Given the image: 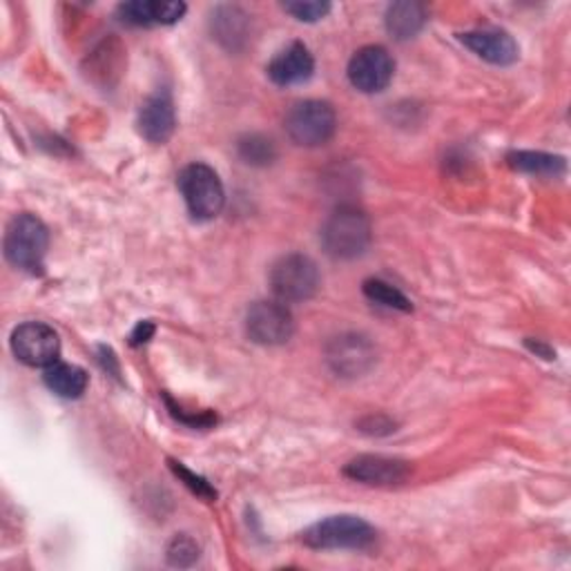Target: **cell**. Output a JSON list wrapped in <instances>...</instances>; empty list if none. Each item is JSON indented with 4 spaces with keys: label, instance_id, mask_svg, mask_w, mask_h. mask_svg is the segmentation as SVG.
Here are the masks:
<instances>
[{
    "label": "cell",
    "instance_id": "cell-1",
    "mask_svg": "<svg viewBox=\"0 0 571 571\" xmlns=\"http://www.w3.org/2000/svg\"><path fill=\"white\" fill-rule=\"evenodd\" d=\"M322 246L333 259H357L370 246V222L355 206H339L322 228Z\"/></svg>",
    "mask_w": 571,
    "mask_h": 571
},
{
    "label": "cell",
    "instance_id": "cell-2",
    "mask_svg": "<svg viewBox=\"0 0 571 571\" xmlns=\"http://www.w3.org/2000/svg\"><path fill=\"white\" fill-rule=\"evenodd\" d=\"M179 190L190 215L200 222L215 220L224 211V183L220 174L206 163H193L183 167L179 176Z\"/></svg>",
    "mask_w": 571,
    "mask_h": 571
},
{
    "label": "cell",
    "instance_id": "cell-3",
    "mask_svg": "<svg viewBox=\"0 0 571 571\" xmlns=\"http://www.w3.org/2000/svg\"><path fill=\"white\" fill-rule=\"evenodd\" d=\"M50 233L48 226L34 215H17L6 233V257L21 271L37 273L43 268L48 255Z\"/></svg>",
    "mask_w": 571,
    "mask_h": 571
},
{
    "label": "cell",
    "instance_id": "cell-4",
    "mask_svg": "<svg viewBox=\"0 0 571 571\" xmlns=\"http://www.w3.org/2000/svg\"><path fill=\"white\" fill-rule=\"evenodd\" d=\"M271 288L284 304H297L315 297L319 288V268L306 255H286L271 268Z\"/></svg>",
    "mask_w": 571,
    "mask_h": 571
},
{
    "label": "cell",
    "instance_id": "cell-5",
    "mask_svg": "<svg viewBox=\"0 0 571 571\" xmlns=\"http://www.w3.org/2000/svg\"><path fill=\"white\" fill-rule=\"evenodd\" d=\"M375 529L357 516H333L315 522L302 540L313 549H368L375 542Z\"/></svg>",
    "mask_w": 571,
    "mask_h": 571
},
{
    "label": "cell",
    "instance_id": "cell-6",
    "mask_svg": "<svg viewBox=\"0 0 571 571\" xmlns=\"http://www.w3.org/2000/svg\"><path fill=\"white\" fill-rule=\"evenodd\" d=\"M337 130V114L326 101H302L290 108L286 116L288 136L304 147H317L333 139Z\"/></svg>",
    "mask_w": 571,
    "mask_h": 571
},
{
    "label": "cell",
    "instance_id": "cell-7",
    "mask_svg": "<svg viewBox=\"0 0 571 571\" xmlns=\"http://www.w3.org/2000/svg\"><path fill=\"white\" fill-rule=\"evenodd\" d=\"M12 350L19 361L48 368L59 361L61 339L59 333L43 322H26L12 333Z\"/></svg>",
    "mask_w": 571,
    "mask_h": 571
},
{
    "label": "cell",
    "instance_id": "cell-8",
    "mask_svg": "<svg viewBox=\"0 0 571 571\" xmlns=\"http://www.w3.org/2000/svg\"><path fill=\"white\" fill-rule=\"evenodd\" d=\"M246 333L255 344L279 346L286 344L295 333L293 313L284 302H257L248 308Z\"/></svg>",
    "mask_w": 571,
    "mask_h": 571
},
{
    "label": "cell",
    "instance_id": "cell-9",
    "mask_svg": "<svg viewBox=\"0 0 571 571\" xmlns=\"http://www.w3.org/2000/svg\"><path fill=\"white\" fill-rule=\"evenodd\" d=\"M394 72L396 61L383 45L361 48L348 63V81L364 94L383 92L394 81Z\"/></svg>",
    "mask_w": 571,
    "mask_h": 571
},
{
    "label": "cell",
    "instance_id": "cell-10",
    "mask_svg": "<svg viewBox=\"0 0 571 571\" xmlns=\"http://www.w3.org/2000/svg\"><path fill=\"white\" fill-rule=\"evenodd\" d=\"M377 350L368 337L359 333H346L335 337L326 348L328 366L341 377H359L373 368Z\"/></svg>",
    "mask_w": 571,
    "mask_h": 571
},
{
    "label": "cell",
    "instance_id": "cell-11",
    "mask_svg": "<svg viewBox=\"0 0 571 571\" xmlns=\"http://www.w3.org/2000/svg\"><path fill=\"white\" fill-rule=\"evenodd\" d=\"M409 465L398 458L387 456H359L344 467V476L364 485L391 487L409 478Z\"/></svg>",
    "mask_w": 571,
    "mask_h": 571
},
{
    "label": "cell",
    "instance_id": "cell-12",
    "mask_svg": "<svg viewBox=\"0 0 571 571\" xmlns=\"http://www.w3.org/2000/svg\"><path fill=\"white\" fill-rule=\"evenodd\" d=\"M465 48L491 65H511L518 61V43L502 30H476L460 34Z\"/></svg>",
    "mask_w": 571,
    "mask_h": 571
},
{
    "label": "cell",
    "instance_id": "cell-13",
    "mask_svg": "<svg viewBox=\"0 0 571 571\" xmlns=\"http://www.w3.org/2000/svg\"><path fill=\"white\" fill-rule=\"evenodd\" d=\"M313 72H315V59L304 43H290L268 65L271 81L282 88L306 83L313 77Z\"/></svg>",
    "mask_w": 571,
    "mask_h": 571
},
{
    "label": "cell",
    "instance_id": "cell-14",
    "mask_svg": "<svg viewBox=\"0 0 571 571\" xmlns=\"http://www.w3.org/2000/svg\"><path fill=\"white\" fill-rule=\"evenodd\" d=\"M176 116L167 92L150 96L139 110V132L152 143H165L174 134Z\"/></svg>",
    "mask_w": 571,
    "mask_h": 571
},
{
    "label": "cell",
    "instance_id": "cell-15",
    "mask_svg": "<svg viewBox=\"0 0 571 571\" xmlns=\"http://www.w3.org/2000/svg\"><path fill=\"white\" fill-rule=\"evenodd\" d=\"M185 14L183 3H161V0H134V3H125L119 8L121 21L128 26H174Z\"/></svg>",
    "mask_w": 571,
    "mask_h": 571
},
{
    "label": "cell",
    "instance_id": "cell-16",
    "mask_svg": "<svg viewBox=\"0 0 571 571\" xmlns=\"http://www.w3.org/2000/svg\"><path fill=\"white\" fill-rule=\"evenodd\" d=\"M427 19H429V14L422 3L405 0V3H396L389 8L387 30L396 41H409L422 32Z\"/></svg>",
    "mask_w": 571,
    "mask_h": 571
},
{
    "label": "cell",
    "instance_id": "cell-17",
    "mask_svg": "<svg viewBox=\"0 0 571 571\" xmlns=\"http://www.w3.org/2000/svg\"><path fill=\"white\" fill-rule=\"evenodd\" d=\"M45 385L50 391H54L57 396L65 398V400H77L85 394L88 389V373L81 368V366H74V364H63V361H57L52 366L45 368Z\"/></svg>",
    "mask_w": 571,
    "mask_h": 571
},
{
    "label": "cell",
    "instance_id": "cell-18",
    "mask_svg": "<svg viewBox=\"0 0 571 571\" xmlns=\"http://www.w3.org/2000/svg\"><path fill=\"white\" fill-rule=\"evenodd\" d=\"M509 165L513 170L538 174V176H558L564 172V159L558 154L547 152H531V150H518L507 156Z\"/></svg>",
    "mask_w": 571,
    "mask_h": 571
},
{
    "label": "cell",
    "instance_id": "cell-19",
    "mask_svg": "<svg viewBox=\"0 0 571 571\" xmlns=\"http://www.w3.org/2000/svg\"><path fill=\"white\" fill-rule=\"evenodd\" d=\"M364 295L379 304V306H387V308H394V310H402V313H411L414 310V304L411 299L398 290L396 286H391L389 282H383V279H366L364 282Z\"/></svg>",
    "mask_w": 571,
    "mask_h": 571
},
{
    "label": "cell",
    "instance_id": "cell-20",
    "mask_svg": "<svg viewBox=\"0 0 571 571\" xmlns=\"http://www.w3.org/2000/svg\"><path fill=\"white\" fill-rule=\"evenodd\" d=\"M200 544L185 536V533H179L170 540L167 549H165V555H167V562L172 567H193L197 560H200Z\"/></svg>",
    "mask_w": 571,
    "mask_h": 571
},
{
    "label": "cell",
    "instance_id": "cell-21",
    "mask_svg": "<svg viewBox=\"0 0 571 571\" xmlns=\"http://www.w3.org/2000/svg\"><path fill=\"white\" fill-rule=\"evenodd\" d=\"M239 154L246 163L253 165H268L275 159V145L271 139H264L259 134H251L239 141Z\"/></svg>",
    "mask_w": 571,
    "mask_h": 571
},
{
    "label": "cell",
    "instance_id": "cell-22",
    "mask_svg": "<svg viewBox=\"0 0 571 571\" xmlns=\"http://www.w3.org/2000/svg\"><path fill=\"white\" fill-rule=\"evenodd\" d=\"M170 469H172L190 489H193L197 496H202V498H206V500H215V498H217V491L211 487L208 480H204L202 476H195L193 471L185 469L181 462L170 460Z\"/></svg>",
    "mask_w": 571,
    "mask_h": 571
},
{
    "label": "cell",
    "instance_id": "cell-23",
    "mask_svg": "<svg viewBox=\"0 0 571 571\" xmlns=\"http://www.w3.org/2000/svg\"><path fill=\"white\" fill-rule=\"evenodd\" d=\"M284 10L295 17L297 21L304 23H315L319 19H324L330 12L328 3H317V0H310V3H286Z\"/></svg>",
    "mask_w": 571,
    "mask_h": 571
},
{
    "label": "cell",
    "instance_id": "cell-24",
    "mask_svg": "<svg viewBox=\"0 0 571 571\" xmlns=\"http://www.w3.org/2000/svg\"><path fill=\"white\" fill-rule=\"evenodd\" d=\"M152 335H154V324L152 322H141L134 328V333L130 335V341H132V346H139V344H145Z\"/></svg>",
    "mask_w": 571,
    "mask_h": 571
}]
</instances>
